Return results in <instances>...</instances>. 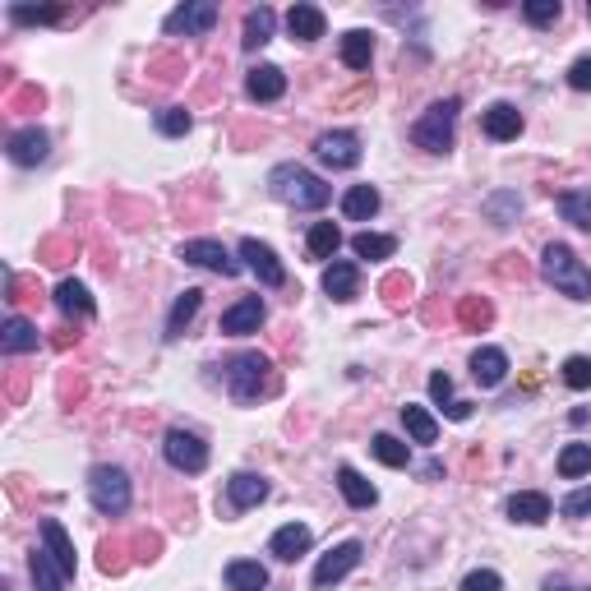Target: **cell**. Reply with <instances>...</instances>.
<instances>
[{"instance_id":"obj_1","label":"cell","mask_w":591,"mask_h":591,"mask_svg":"<svg viewBox=\"0 0 591 591\" xmlns=\"http://www.w3.org/2000/svg\"><path fill=\"white\" fill-rule=\"evenodd\" d=\"M222 379H227V393L241 402V407L268 398V393H278V374H273V361H268L264 351H236V356L222 365Z\"/></svg>"},{"instance_id":"obj_2","label":"cell","mask_w":591,"mask_h":591,"mask_svg":"<svg viewBox=\"0 0 591 591\" xmlns=\"http://www.w3.org/2000/svg\"><path fill=\"white\" fill-rule=\"evenodd\" d=\"M268 190H273V199H282L291 208H324L333 199V185H324L301 162H282V167L268 171Z\"/></svg>"},{"instance_id":"obj_3","label":"cell","mask_w":591,"mask_h":591,"mask_svg":"<svg viewBox=\"0 0 591 591\" xmlns=\"http://www.w3.org/2000/svg\"><path fill=\"white\" fill-rule=\"evenodd\" d=\"M541 278L555 291H564L568 301H591V268L582 264L568 245H545L541 254Z\"/></svg>"},{"instance_id":"obj_4","label":"cell","mask_w":591,"mask_h":591,"mask_svg":"<svg viewBox=\"0 0 591 591\" xmlns=\"http://www.w3.org/2000/svg\"><path fill=\"white\" fill-rule=\"evenodd\" d=\"M458 111L462 102L458 97H444V102H435V107L425 111L421 121L411 125V144L425 148V153H448L453 148V130H458Z\"/></svg>"},{"instance_id":"obj_5","label":"cell","mask_w":591,"mask_h":591,"mask_svg":"<svg viewBox=\"0 0 591 591\" xmlns=\"http://www.w3.org/2000/svg\"><path fill=\"white\" fill-rule=\"evenodd\" d=\"M88 499H93V508L102 513V518H121V513H130V476H125V467H111V462H102V467L88 471Z\"/></svg>"},{"instance_id":"obj_6","label":"cell","mask_w":591,"mask_h":591,"mask_svg":"<svg viewBox=\"0 0 591 591\" xmlns=\"http://www.w3.org/2000/svg\"><path fill=\"white\" fill-rule=\"evenodd\" d=\"M162 458H167L176 471H185V476H199V471L208 467V444L199 435H190V430H167V439H162Z\"/></svg>"},{"instance_id":"obj_7","label":"cell","mask_w":591,"mask_h":591,"mask_svg":"<svg viewBox=\"0 0 591 591\" xmlns=\"http://www.w3.org/2000/svg\"><path fill=\"white\" fill-rule=\"evenodd\" d=\"M213 24H218V5H213V0H190V5L167 14L162 33L167 37H204V33H213Z\"/></svg>"},{"instance_id":"obj_8","label":"cell","mask_w":591,"mask_h":591,"mask_svg":"<svg viewBox=\"0 0 591 591\" xmlns=\"http://www.w3.org/2000/svg\"><path fill=\"white\" fill-rule=\"evenodd\" d=\"M361 555H365V545L361 541H342V545H333L319 564H314V591H333L342 578H347L351 568L361 564Z\"/></svg>"},{"instance_id":"obj_9","label":"cell","mask_w":591,"mask_h":591,"mask_svg":"<svg viewBox=\"0 0 591 591\" xmlns=\"http://www.w3.org/2000/svg\"><path fill=\"white\" fill-rule=\"evenodd\" d=\"M314 157L333 171H351V167H361V139L351 130H328L314 139Z\"/></svg>"},{"instance_id":"obj_10","label":"cell","mask_w":591,"mask_h":591,"mask_svg":"<svg viewBox=\"0 0 591 591\" xmlns=\"http://www.w3.org/2000/svg\"><path fill=\"white\" fill-rule=\"evenodd\" d=\"M241 259H245V268H250L254 278L264 282V287H287V264L278 259V250H273V245L245 236V241H241Z\"/></svg>"},{"instance_id":"obj_11","label":"cell","mask_w":591,"mask_h":591,"mask_svg":"<svg viewBox=\"0 0 591 591\" xmlns=\"http://www.w3.org/2000/svg\"><path fill=\"white\" fill-rule=\"evenodd\" d=\"M181 259L194 268H208V273H222V278H236L241 273V259H231L222 241H185L181 245Z\"/></svg>"},{"instance_id":"obj_12","label":"cell","mask_w":591,"mask_h":591,"mask_svg":"<svg viewBox=\"0 0 591 591\" xmlns=\"http://www.w3.org/2000/svg\"><path fill=\"white\" fill-rule=\"evenodd\" d=\"M5 153H10V162H19V167H37V162H47V153H51V134L42 130V125H24V130L10 134Z\"/></svg>"},{"instance_id":"obj_13","label":"cell","mask_w":591,"mask_h":591,"mask_svg":"<svg viewBox=\"0 0 591 591\" xmlns=\"http://www.w3.org/2000/svg\"><path fill=\"white\" fill-rule=\"evenodd\" d=\"M264 319H268V305L259 301V296H241V301L222 314L218 333H227V338H245V333H259Z\"/></svg>"},{"instance_id":"obj_14","label":"cell","mask_w":591,"mask_h":591,"mask_svg":"<svg viewBox=\"0 0 591 591\" xmlns=\"http://www.w3.org/2000/svg\"><path fill=\"white\" fill-rule=\"evenodd\" d=\"M268 495H273V485H268V476H259V471H236V476L227 481V504L236 508V513L259 508Z\"/></svg>"},{"instance_id":"obj_15","label":"cell","mask_w":591,"mask_h":591,"mask_svg":"<svg viewBox=\"0 0 591 591\" xmlns=\"http://www.w3.org/2000/svg\"><path fill=\"white\" fill-rule=\"evenodd\" d=\"M314 545V531L305 527V522H287V527L273 531V541H268V555L282 559V564H296L301 555H310Z\"/></svg>"},{"instance_id":"obj_16","label":"cell","mask_w":591,"mask_h":591,"mask_svg":"<svg viewBox=\"0 0 591 591\" xmlns=\"http://www.w3.org/2000/svg\"><path fill=\"white\" fill-rule=\"evenodd\" d=\"M42 550H47L56 564H61L65 578H74L79 573V559H74V541L65 536V527L56 518H42Z\"/></svg>"},{"instance_id":"obj_17","label":"cell","mask_w":591,"mask_h":591,"mask_svg":"<svg viewBox=\"0 0 591 591\" xmlns=\"http://www.w3.org/2000/svg\"><path fill=\"white\" fill-rule=\"evenodd\" d=\"M550 495H541V490H518V495L508 499V518L522 522V527H541V522H550Z\"/></svg>"},{"instance_id":"obj_18","label":"cell","mask_w":591,"mask_h":591,"mask_svg":"<svg viewBox=\"0 0 591 591\" xmlns=\"http://www.w3.org/2000/svg\"><path fill=\"white\" fill-rule=\"evenodd\" d=\"M245 93H250L254 102H278V97L287 93V74H282L278 65H254V70L245 74Z\"/></svg>"},{"instance_id":"obj_19","label":"cell","mask_w":591,"mask_h":591,"mask_svg":"<svg viewBox=\"0 0 591 591\" xmlns=\"http://www.w3.org/2000/svg\"><path fill=\"white\" fill-rule=\"evenodd\" d=\"M481 130L490 134V139H499V144H508V139L522 134V111L513 107V102H495V107L481 116Z\"/></svg>"},{"instance_id":"obj_20","label":"cell","mask_w":591,"mask_h":591,"mask_svg":"<svg viewBox=\"0 0 591 591\" xmlns=\"http://www.w3.org/2000/svg\"><path fill=\"white\" fill-rule=\"evenodd\" d=\"M0 347H5V356H24V351L42 347V333H37V324H28V319H19V314H10L5 328H0Z\"/></svg>"},{"instance_id":"obj_21","label":"cell","mask_w":591,"mask_h":591,"mask_svg":"<svg viewBox=\"0 0 591 591\" xmlns=\"http://www.w3.org/2000/svg\"><path fill=\"white\" fill-rule=\"evenodd\" d=\"M324 28H328V19L319 5H291L287 10V33L296 37V42H319Z\"/></svg>"},{"instance_id":"obj_22","label":"cell","mask_w":591,"mask_h":591,"mask_svg":"<svg viewBox=\"0 0 591 591\" xmlns=\"http://www.w3.org/2000/svg\"><path fill=\"white\" fill-rule=\"evenodd\" d=\"M356 287H361V268L351 259H338V264L324 268V291L333 301H356Z\"/></svg>"},{"instance_id":"obj_23","label":"cell","mask_w":591,"mask_h":591,"mask_svg":"<svg viewBox=\"0 0 591 591\" xmlns=\"http://www.w3.org/2000/svg\"><path fill=\"white\" fill-rule=\"evenodd\" d=\"M222 578H227V591H268V568L259 559H231Z\"/></svg>"},{"instance_id":"obj_24","label":"cell","mask_w":591,"mask_h":591,"mask_svg":"<svg viewBox=\"0 0 591 591\" xmlns=\"http://www.w3.org/2000/svg\"><path fill=\"white\" fill-rule=\"evenodd\" d=\"M508 374V356L499 347H481L476 356H471V379L481 388H499Z\"/></svg>"},{"instance_id":"obj_25","label":"cell","mask_w":591,"mask_h":591,"mask_svg":"<svg viewBox=\"0 0 591 591\" xmlns=\"http://www.w3.org/2000/svg\"><path fill=\"white\" fill-rule=\"evenodd\" d=\"M379 208H384V194L374 190V185H351V190L342 194V213H347L351 222H370Z\"/></svg>"},{"instance_id":"obj_26","label":"cell","mask_w":591,"mask_h":591,"mask_svg":"<svg viewBox=\"0 0 591 591\" xmlns=\"http://www.w3.org/2000/svg\"><path fill=\"white\" fill-rule=\"evenodd\" d=\"M56 310H61L65 319H93V296H88L84 282L65 278L61 287H56Z\"/></svg>"},{"instance_id":"obj_27","label":"cell","mask_w":591,"mask_h":591,"mask_svg":"<svg viewBox=\"0 0 591 591\" xmlns=\"http://www.w3.org/2000/svg\"><path fill=\"white\" fill-rule=\"evenodd\" d=\"M338 490H342V499H347L351 508H374L379 504V490H374L356 467H338Z\"/></svg>"},{"instance_id":"obj_28","label":"cell","mask_w":591,"mask_h":591,"mask_svg":"<svg viewBox=\"0 0 591 591\" xmlns=\"http://www.w3.org/2000/svg\"><path fill=\"white\" fill-rule=\"evenodd\" d=\"M370 61H374V33H365V28L342 33V65L347 70H370Z\"/></svg>"},{"instance_id":"obj_29","label":"cell","mask_w":591,"mask_h":591,"mask_svg":"<svg viewBox=\"0 0 591 591\" xmlns=\"http://www.w3.org/2000/svg\"><path fill=\"white\" fill-rule=\"evenodd\" d=\"M273 28H278V10H268V5H259V10H250L245 14V47L250 51H259L264 42H273Z\"/></svg>"},{"instance_id":"obj_30","label":"cell","mask_w":591,"mask_h":591,"mask_svg":"<svg viewBox=\"0 0 591 591\" xmlns=\"http://www.w3.org/2000/svg\"><path fill=\"white\" fill-rule=\"evenodd\" d=\"M28 568H33V591H65V573L61 564L47 555V550H33V559H28Z\"/></svg>"},{"instance_id":"obj_31","label":"cell","mask_w":591,"mask_h":591,"mask_svg":"<svg viewBox=\"0 0 591 591\" xmlns=\"http://www.w3.org/2000/svg\"><path fill=\"white\" fill-rule=\"evenodd\" d=\"M199 305H204V291H199V287H185L181 296H176V305H171L167 338H181V333H185V324H190L194 314H199Z\"/></svg>"},{"instance_id":"obj_32","label":"cell","mask_w":591,"mask_h":591,"mask_svg":"<svg viewBox=\"0 0 591 591\" xmlns=\"http://www.w3.org/2000/svg\"><path fill=\"white\" fill-rule=\"evenodd\" d=\"M430 398H435L439 407L448 411V421H467V416H471V402H458V398H453V379H448L444 370L430 374Z\"/></svg>"},{"instance_id":"obj_33","label":"cell","mask_w":591,"mask_h":591,"mask_svg":"<svg viewBox=\"0 0 591 591\" xmlns=\"http://www.w3.org/2000/svg\"><path fill=\"white\" fill-rule=\"evenodd\" d=\"M342 245V231L338 222H314L310 236H305V250H310V259H333Z\"/></svg>"},{"instance_id":"obj_34","label":"cell","mask_w":591,"mask_h":591,"mask_svg":"<svg viewBox=\"0 0 591 591\" xmlns=\"http://www.w3.org/2000/svg\"><path fill=\"white\" fill-rule=\"evenodd\" d=\"M402 425H407V435L416 439V444H435V439H439V421L425 407H416V402L402 407Z\"/></svg>"},{"instance_id":"obj_35","label":"cell","mask_w":591,"mask_h":591,"mask_svg":"<svg viewBox=\"0 0 591 591\" xmlns=\"http://www.w3.org/2000/svg\"><path fill=\"white\" fill-rule=\"evenodd\" d=\"M370 453L384 462V467H411V448L402 444V439H393V435H374Z\"/></svg>"},{"instance_id":"obj_36","label":"cell","mask_w":591,"mask_h":591,"mask_svg":"<svg viewBox=\"0 0 591 591\" xmlns=\"http://www.w3.org/2000/svg\"><path fill=\"white\" fill-rule=\"evenodd\" d=\"M587 471H591V444H564V453H559V476H564V481H578Z\"/></svg>"},{"instance_id":"obj_37","label":"cell","mask_w":591,"mask_h":591,"mask_svg":"<svg viewBox=\"0 0 591 591\" xmlns=\"http://www.w3.org/2000/svg\"><path fill=\"white\" fill-rule=\"evenodd\" d=\"M351 250H356V259H393V254H398V241H393V236L361 231V236L351 241Z\"/></svg>"},{"instance_id":"obj_38","label":"cell","mask_w":591,"mask_h":591,"mask_svg":"<svg viewBox=\"0 0 591 591\" xmlns=\"http://www.w3.org/2000/svg\"><path fill=\"white\" fill-rule=\"evenodd\" d=\"M153 121H157V134H167V139H181V134H190L194 116H190L185 107H162Z\"/></svg>"},{"instance_id":"obj_39","label":"cell","mask_w":591,"mask_h":591,"mask_svg":"<svg viewBox=\"0 0 591 591\" xmlns=\"http://www.w3.org/2000/svg\"><path fill=\"white\" fill-rule=\"evenodd\" d=\"M559 213H564V218L573 222V227L591 231V204H587V194H578V190L559 194Z\"/></svg>"},{"instance_id":"obj_40","label":"cell","mask_w":591,"mask_h":591,"mask_svg":"<svg viewBox=\"0 0 591 591\" xmlns=\"http://www.w3.org/2000/svg\"><path fill=\"white\" fill-rule=\"evenodd\" d=\"M70 10H56V5H42V10H33V5H10V19L14 24H61Z\"/></svg>"},{"instance_id":"obj_41","label":"cell","mask_w":591,"mask_h":591,"mask_svg":"<svg viewBox=\"0 0 591 591\" xmlns=\"http://www.w3.org/2000/svg\"><path fill=\"white\" fill-rule=\"evenodd\" d=\"M522 14H527V24L550 28L559 14H564V5H559V0H527V5H522Z\"/></svg>"},{"instance_id":"obj_42","label":"cell","mask_w":591,"mask_h":591,"mask_svg":"<svg viewBox=\"0 0 591 591\" xmlns=\"http://www.w3.org/2000/svg\"><path fill=\"white\" fill-rule=\"evenodd\" d=\"M559 374H564V384L578 388V393H582V388H591V356H568Z\"/></svg>"},{"instance_id":"obj_43","label":"cell","mask_w":591,"mask_h":591,"mask_svg":"<svg viewBox=\"0 0 591 591\" xmlns=\"http://www.w3.org/2000/svg\"><path fill=\"white\" fill-rule=\"evenodd\" d=\"M458 591H504V578H499L495 568H476V573H467V578H462Z\"/></svg>"},{"instance_id":"obj_44","label":"cell","mask_w":591,"mask_h":591,"mask_svg":"<svg viewBox=\"0 0 591 591\" xmlns=\"http://www.w3.org/2000/svg\"><path fill=\"white\" fill-rule=\"evenodd\" d=\"M458 314H462V324H467V328H485V324H490V319H495V310H490V305H485V301H476V296H467Z\"/></svg>"},{"instance_id":"obj_45","label":"cell","mask_w":591,"mask_h":591,"mask_svg":"<svg viewBox=\"0 0 591 591\" xmlns=\"http://www.w3.org/2000/svg\"><path fill=\"white\" fill-rule=\"evenodd\" d=\"M559 513H564V518H587V513H591V485L573 490V495H568L564 504H559Z\"/></svg>"},{"instance_id":"obj_46","label":"cell","mask_w":591,"mask_h":591,"mask_svg":"<svg viewBox=\"0 0 591 591\" xmlns=\"http://www.w3.org/2000/svg\"><path fill=\"white\" fill-rule=\"evenodd\" d=\"M568 88H578V93H591V56L568 65Z\"/></svg>"},{"instance_id":"obj_47","label":"cell","mask_w":591,"mask_h":591,"mask_svg":"<svg viewBox=\"0 0 591 591\" xmlns=\"http://www.w3.org/2000/svg\"><path fill=\"white\" fill-rule=\"evenodd\" d=\"M116 555H121V545H102V573H121V559H116Z\"/></svg>"},{"instance_id":"obj_48","label":"cell","mask_w":591,"mask_h":591,"mask_svg":"<svg viewBox=\"0 0 591 591\" xmlns=\"http://www.w3.org/2000/svg\"><path fill=\"white\" fill-rule=\"evenodd\" d=\"M545 591H591V587H573V582H564V578H550Z\"/></svg>"},{"instance_id":"obj_49","label":"cell","mask_w":591,"mask_h":591,"mask_svg":"<svg viewBox=\"0 0 591 591\" xmlns=\"http://www.w3.org/2000/svg\"><path fill=\"white\" fill-rule=\"evenodd\" d=\"M587 204H591V190H587Z\"/></svg>"},{"instance_id":"obj_50","label":"cell","mask_w":591,"mask_h":591,"mask_svg":"<svg viewBox=\"0 0 591 591\" xmlns=\"http://www.w3.org/2000/svg\"><path fill=\"white\" fill-rule=\"evenodd\" d=\"M587 10H591V5H587Z\"/></svg>"}]
</instances>
